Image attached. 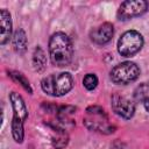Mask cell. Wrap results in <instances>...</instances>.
<instances>
[{
    "mask_svg": "<svg viewBox=\"0 0 149 149\" xmlns=\"http://www.w3.org/2000/svg\"><path fill=\"white\" fill-rule=\"evenodd\" d=\"M148 8V2L144 0H128L120 5L118 17L120 20H129L143 14Z\"/></svg>",
    "mask_w": 149,
    "mask_h": 149,
    "instance_id": "52a82bcc",
    "label": "cell"
},
{
    "mask_svg": "<svg viewBox=\"0 0 149 149\" xmlns=\"http://www.w3.org/2000/svg\"><path fill=\"white\" fill-rule=\"evenodd\" d=\"M12 43H13V48H14V50H15L16 52L23 54V52L26 51V49H27V43H28V42H27V35H26V33H24L23 29L19 28V29L14 33Z\"/></svg>",
    "mask_w": 149,
    "mask_h": 149,
    "instance_id": "8fae6325",
    "label": "cell"
},
{
    "mask_svg": "<svg viewBox=\"0 0 149 149\" xmlns=\"http://www.w3.org/2000/svg\"><path fill=\"white\" fill-rule=\"evenodd\" d=\"M84 125L90 130H94V132H100L105 134H109L114 132V127L108 123L107 114L99 106H91L86 109Z\"/></svg>",
    "mask_w": 149,
    "mask_h": 149,
    "instance_id": "277c9868",
    "label": "cell"
},
{
    "mask_svg": "<svg viewBox=\"0 0 149 149\" xmlns=\"http://www.w3.org/2000/svg\"><path fill=\"white\" fill-rule=\"evenodd\" d=\"M140 74V69L134 62H122L118 65H115L111 70V79L115 84L126 85L135 79H137Z\"/></svg>",
    "mask_w": 149,
    "mask_h": 149,
    "instance_id": "8992f818",
    "label": "cell"
},
{
    "mask_svg": "<svg viewBox=\"0 0 149 149\" xmlns=\"http://www.w3.org/2000/svg\"><path fill=\"white\" fill-rule=\"evenodd\" d=\"M9 100L13 107V119H12V135L15 142L21 143L23 141L24 130L23 123L28 116L27 106L22 99V97L16 92L9 93Z\"/></svg>",
    "mask_w": 149,
    "mask_h": 149,
    "instance_id": "7a4b0ae2",
    "label": "cell"
},
{
    "mask_svg": "<svg viewBox=\"0 0 149 149\" xmlns=\"http://www.w3.org/2000/svg\"><path fill=\"white\" fill-rule=\"evenodd\" d=\"M144 107H146V109H147V111H148V112H149V100H148V101H146V102H144Z\"/></svg>",
    "mask_w": 149,
    "mask_h": 149,
    "instance_id": "e0dca14e",
    "label": "cell"
},
{
    "mask_svg": "<svg viewBox=\"0 0 149 149\" xmlns=\"http://www.w3.org/2000/svg\"><path fill=\"white\" fill-rule=\"evenodd\" d=\"M143 37L136 30H128L121 35L118 41V51L123 57H132L141 50Z\"/></svg>",
    "mask_w": 149,
    "mask_h": 149,
    "instance_id": "5b68a950",
    "label": "cell"
},
{
    "mask_svg": "<svg viewBox=\"0 0 149 149\" xmlns=\"http://www.w3.org/2000/svg\"><path fill=\"white\" fill-rule=\"evenodd\" d=\"M8 74H9L15 81H17L19 84H21V86H22L26 91H28L29 93L33 92V90H31V87H30V84H29V80L24 77L23 73H21V72H19V71H8Z\"/></svg>",
    "mask_w": 149,
    "mask_h": 149,
    "instance_id": "5bb4252c",
    "label": "cell"
},
{
    "mask_svg": "<svg viewBox=\"0 0 149 149\" xmlns=\"http://www.w3.org/2000/svg\"><path fill=\"white\" fill-rule=\"evenodd\" d=\"M58 133L59 134L56 137H54V140H52V146L56 149H63L68 144L69 137H68V135L64 132H58Z\"/></svg>",
    "mask_w": 149,
    "mask_h": 149,
    "instance_id": "9a60e30c",
    "label": "cell"
},
{
    "mask_svg": "<svg viewBox=\"0 0 149 149\" xmlns=\"http://www.w3.org/2000/svg\"><path fill=\"white\" fill-rule=\"evenodd\" d=\"M0 43L5 44L9 41L10 34H12V19L10 14L7 9H1L0 10Z\"/></svg>",
    "mask_w": 149,
    "mask_h": 149,
    "instance_id": "30bf717a",
    "label": "cell"
},
{
    "mask_svg": "<svg viewBox=\"0 0 149 149\" xmlns=\"http://www.w3.org/2000/svg\"><path fill=\"white\" fill-rule=\"evenodd\" d=\"M33 65H34V69L38 72L43 71L45 69V65H47V57H45V54L43 51V49L41 47H37L35 50H34V54H33Z\"/></svg>",
    "mask_w": 149,
    "mask_h": 149,
    "instance_id": "7c38bea8",
    "label": "cell"
},
{
    "mask_svg": "<svg viewBox=\"0 0 149 149\" xmlns=\"http://www.w3.org/2000/svg\"><path fill=\"white\" fill-rule=\"evenodd\" d=\"M49 55L54 65L68 66L72 61L73 47L70 37L62 31L55 33L49 40Z\"/></svg>",
    "mask_w": 149,
    "mask_h": 149,
    "instance_id": "6da1fadb",
    "label": "cell"
},
{
    "mask_svg": "<svg viewBox=\"0 0 149 149\" xmlns=\"http://www.w3.org/2000/svg\"><path fill=\"white\" fill-rule=\"evenodd\" d=\"M73 86L72 76L69 72H61L47 76L41 81L42 90L52 97H62L71 91Z\"/></svg>",
    "mask_w": 149,
    "mask_h": 149,
    "instance_id": "3957f363",
    "label": "cell"
},
{
    "mask_svg": "<svg viewBox=\"0 0 149 149\" xmlns=\"http://www.w3.org/2000/svg\"><path fill=\"white\" fill-rule=\"evenodd\" d=\"M134 99L136 101H142L143 104L149 100V80L141 83L134 90Z\"/></svg>",
    "mask_w": 149,
    "mask_h": 149,
    "instance_id": "4fadbf2b",
    "label": "cell"
},
{
    "mask_svg": "<svg viewBox=\"0 0 149 149\" xmlns=\"http://www.w3.org/2000/svg\"><path fill=\"white\" fill-rule=\"evenodd\" d=\"M83 85L88 91L94 90L97 87V85H98V78H97V76L94 73H87L84 77V79H83Z\"/></svg>",
    "mask_w": 149,
    "mask_h": 149,
    "instance_id": "2e32d148",
    "label": "cell"
},
{
    "mask_svg": "<svg viewBox=\"0 0 149 149\" xmlns=\"http://www.w3.org/2000/svg\"><path fill=\"white\" fill-rule=\"evenodd\" d=\"M111 106L114 113L123 119H130L135 113V104L121 94H113L111 98Z\"/></svg>",
    "mask_w": 149,
    "mask_h": 149,
    "instance_id": "ba28073f",
    "label": "cell"
},
{
    "mask_svg": "<svg viewBox=\"0 0 149 149\" xmlns=\"http://www.w3.org/2000/svg\"><path fill=\"white\" fill-rule=\"evenodd\" d=\"M113 34H114L113 24L109 22H105V23L93 28L90 33V37L94 43L101 45V44L108 43L112 40Z\"/></svg>",
    "mask_w": 149,
    "mask_h": 149,
    "instance_id": "9c48e42d",
    "label": "cell"
}]
</instances>
